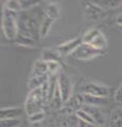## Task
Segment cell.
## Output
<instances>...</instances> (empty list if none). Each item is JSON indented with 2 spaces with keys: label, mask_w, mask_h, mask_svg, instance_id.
<instances>
[{
  "label": "cell",
  "mask_w": 122,
  "mask_h": 127,
  "mask_svg": "<svg viewBox=\"0 0 122 127\" xmlns=\"http://www.w3.org/2000/svg\"><path fill=\"white\" fill-rule=\"evenodd\" d=\"M35 12L32 10L29 11H21L18 14V29L19 34L25 35L35 39L39 38V26L45 16V12L41 16L34 14Z\"/></svg>",
  "instance_id": "obj_1"
},
{
  "label": "cell",
  "mask_w": 122,
  "mask_h": 127,
  "mask_svg": "<svg viewBox=\"0 0 122 127\" xmlns=\"http://www.w3.org/2000/svg\"><path fill=\"white\" fill-rule=\"evenodd\" d=\"M46 104L48 105V82L41 88L31 90L29 92L25 102V111L28 116L44 111Z\"/></svg>",
  "instance_id": "obj_2"
},
{
  "label": "cell",
  "mask_w": 122,
  "mask_h": 127,
  "mask_svg": "<svg viewBox=\"0 0 122 127\" xmlns=\"http://www.w3.org/2000/svg\"><path fill=\"white\" fill-rule=\"evenodd\" d=\"M18 14L15 12L9 11L3 7L2 13V32L9 40H15L19 34L18 29Z\"/></svg>",
  "instance_id": "obj_3"
},
{
  "label": "cell",
  "mask_w": 122,
  "mask_h": 127,
  "mask_svg": "<svg viewBox=\"0 0 122 127\" xmlns=\"http://www.w3.org/2000/svg\"><path fill=\"white\" fill-rule=\"evenodd\" d=\"M84 43H87L102 51H105L108 47V41L102 31L98 28H90L82 36Z\"/></svg>",
  "instance_id": "obj_4"
},
{
  "label": "cell",
  "mask_w": 122,
  "mask_h": 127,
  "mask_svg": "<svg viewBox=\"0 0 122 127\" xmlns=\"http://www.w3.org/2000/svg\"><path fill=\"white\" fill-rule=\"evenodd\" d=\"M105 53V51L99 50L97 48H94L90 45H87V43H81L76 50L73 51V53L71 54V57H73L77 61H90L94 57L101 56Z\"/></svg>",
  "instance_id": "obj_5"
},
{
  "label": "cell",
  "mask_w": 122,
  "mask_h": 127,
  "mask_svg": "<svg viewBox=\"0 0 122 127\" xmlns=\"http://www.w3.org/2000/svg\"><path fill=\"white\" fill-rule=\"evenodd\" d=\"M106 10L96 4L93 1L85 2L84 5V17L85 20L90 22H99L106 17Z\"/></svg>",
  "instance_id": "obj_6"
},
{
  "label": "cell",
  "mask_w": 122,
  "mask_h": 127,
  "mask_svg": "<svg viewBox=\"0 0 122 127\" xmlns=\"http://www.w3.org/2000/svg\"><path fill=\"white\" fill-rule=\"evenodd\" d=\"M83 93L93 95V96H98V97L107 98L109 93H111V89L106 85L100 84V83L88 82L83 87Z\"/></svg>",
  "instance_id": "obj_7"
},
{
  "label": "cell",
  "mask_w": 122,
  "mask_h": 127,
  "mask_svg": "<svg viewBox=\"0 0 122 127\" xmlns=\"http://www.w3.org/2000/svg\"><path fill=\"white\" fill-rule=\"evenodd\" d=\"M57 86L60 88L64 103H66L73 95L72 94L73 84L70 76H68L65 72H60L57 75Z\"/></svg>",
  "instance_id": "obj_8"
},
{
  "label": "cell",
  "mask_w": 122,
  "mask_h": 127,
  "mask_svg": "<svg viewBox=\"0 0 122 127\" xmlns=\"http://www.w3.org/2000/svg\"><path fill=\"white\" fill-rule=\"evenodd\" d=\"M84 105V100H83V94H73L71 97L67 101L65 104L63 109L65 111H67V114H72L77 113L78 110L82 109V107Z\"/></svg>",
  "instance_id": "obj_9"
},
{
  "label": "cell",
  "mask_w": 122,
  "mask_h": 127,
  "mask_svg": "<svg viewBox=\"0 0 122 127\" xmlns=\"http://www.w3.org/2000/svg\"><path fill=\"white\" fill-rule=\"evenodd\" d=\"M81 43H83L82 36L81 37H76L73 39H70V40L62 42V43H60V45L56 46L55 49L63 55V56H65V55H71L73 53V51L76 50Z\"/></svg>",
  "instance_id": "obj_10"
},
{
  "label": "cell",
  "mask_w": 122,
  "mask_h": 127,
  "mask_svg": "<svg viewBox=\"0 0 122 127\" xmlns=\"http://www.w3.org/2000/svg\"><path fill=\"white\" fill-rule=\"evenodd\" d=\"M42 61L46 63L50 62H55L61 65H64V59H63V55L58 52L56 49H50V48H46L41 52V57Z\"/></svg>",
  "instance_id": "obj_11"
},
{
  "label": "cell",
  "mask_w": 122,
  "mask_h": 127,
  "mask_svg": "<svg viewBox=\"0 0 122 127\" xmlns=\"http://www.w3.org/2000/svg\"><path fill=\"white\" fill-rule=\"evenodd\" d=\"M23 111L25 108H20V107H3L0 109V120L19 119Z\"/></svg>",
  "instance_id": "obj_12"
},
{
  "label": "cell",
  "mask_w": 122,
  "mask_h": 127,
  "mask_svg": "<svg viewBox=\"0 0 122 127\" xmlns=\"http://www.w3.org/2000/svg\"><path fill=\"white\" fill-rule=\"evenodd\" d=\"M82 109L85 110L88 114H90V116L93 118V120L97 122L98 126L104 124V122H105V117H104L103 111L100 109V107L90 106V105H83Z\"/></svg>",
  "instance_id": "obj_13"
},
{
  "label": "cell",
  "mask_w": 122,
  "mask_h": 127,
  "mask_svg": "<svg viewBox=\"0 0 122 127\" xmlns=\"http://www.w3.org/2000/svg\"><path fill=\"white\" fill-rule=\"evenodd\" d=\"M31 75L33 76H45V75H50L48 72V66H47V63L44 62L41 58L35 61L33 68H32V72Z\"/></svg>",
  "instance_id": "obj_14"
},
{
  "label": "cell",
  "mask_w": 122,
  "mask_h": 127,
  "mask_svg": "<svg viewBox=\"0 0 122 127\" xmlns=\"http://www.w3.org/2000/svg\"><path fill=\"white\" fill-rule=\"evenodd\" d=\"M50 77V75H45V76H33V75H30V77L28 79V88L29 90H34L37 88H41L42 87Z\"/></svg>",
  "instance_id": "obj_15"
},
{
  "label": "cell",
  "mask_w": 122,
  "mask_h": 127,
  "mask_svg": "<svg viewBox=\"0 0 122 127\" xmlns=\"http://www.w3.org/2000/svg\"><path fill=\"white\" fill-rule=\"evenodd\" d=\"M109 126L111 127H122V108L116 107L112 109L109 113Z\"/></svg>",
  "instance_id": "obj_16"
},
{
  "label": "cell",
  "mask_w": 122,
  "mask_h": 127,
  "mask_svg": "<svg viewBox=\"0 0 122 127\" xmlns=\"http://www.w3.org/2000/svg\"><path fill=\"white\" fill-rule=\"evenodd\" d=\"M64 100H63L62 97V94H61V91H60V88H58V86L56 87V90L55 92H54L52 98H51V101L49 102V106L51 109L53 110H60V109H63V107H64Z\"/></svg>",
  "instance_id": "obj_17"
},
{
  "label": "cell",
  "mask_w": 122,
  "mask_h": 127,
  "mask_svg": "<svg viewBox=\"0 0 122 127\" xmlns=\"http://www.w3.org/2000/svg\"><path fill=\"white\" fill-rule=\"evenodd\" d=\"M54 20L53 19H51L50 17H48V16H44V18H42V20L41 22V26H39V39H42L45 38L47 35L49 34L50 32V29L51 27H52Z\"/></svg>",
  "instance_id": "obj_18"
},
{
  "label": "cell",
  "mask_w": 122,
  "mask_h": 127,
  "mask_svg": "<svg viewBox=\"0 0 122 127\" xmlns=\"http://www.w3.org/2000/svg\"><path fill=\"white\" fill-rule=\"evenodd\" d=\"M44 12H45L46 16H48V17L53 19V20H57V19H60V17H61V10H60V6L57 5V3H54V2L49 3V4L45 7Z\"/></svg>",
  "instance_id": "obj_19"
},
{
  "label": "cell",
  "mask_w": 122,
  "mask_h": 127,
  "mask_svg": "<svg viewBox=\"0 0 122 127\" xmlns=\"http://www.w3.org/2000/svg\"><path fill=\"white\" fill-rule=\"evenodd\" d=\"M83 94V100H84V105H90V106H97L100 107L102 105H104L106 102V98L103 97H98V96H93V95H89L86 93H82Z\"/></svg>",
  "instance_id": "obj_20"
},
{
  "label": "cell",
  "mask_w": 122,
  "mask_h": 127,
  "mask_svg": "<svg viewBox=\"0 0 122 127\" xmlns=\"http://www.w3.org/2000/svg\"><path fill=\"white\" fill-rule=\"evenodd\" d=\"M14 41L17 46L25 47V48H34L35 46V39L25 36V35H20V34H18V36Z\"/></svg>",
  "instance_id": "obj_21"
},
{
  "label": "cell",
  "mask_w": 122,
  "mask_h": 127,
  "mask_svg": "<svg viewBox=\"0 0 122 127\" xmlns=\"http://www.w3.org/2000/svg\"><path fill=\"white\" fill-rule=\"evenodd\" d=\"M96 4L103 7L104 10L106 9H117L122 5V1L120 0H99V1H93Z\"/></svg>",
  "instance_id": "obj_22"
},
{
  "label": "cell",
  "mask_w": 122,
  "mask_h": 127,
  "mask_svg": "<svg viewBox=\"0 0 122 127\" xmlns=\"http://www.w3.org/2000/svg\"><path fill=\"white\" fill-rule=\"evenodd\" d=\"M3 7L9 11L12 12H15V13H20L22 11V7H21V3H20V0H7V1L4 2V5Z\"/></svg>",
  "instance_id": "obj_23"
},
{
  "label": "cell",
  "mask_w": 122,
  "mask_h": 127,
  "mask_svg": "<svg viewBox=\"0 0 122 127\" xmlns=\"http://www.w3.org/2000/svg\"><path fill=\"white\" fill-rule=\"evenodd\" d=\"M76 117L78 118V120H81V121H84V122H87V123H90V124H94V125H98L97 122L93 120V118L90 116V114H88L87 112H86L85 110L83 109H80L77 111L76 113Z\"/></svg>",
  "instance_id": "obj_24"
},
{
  "label": "cell",
  "mask_w": 122,
  "mask_h": 127,
  "mask_svg": "<svg viewBox=\"0 0 122 127\" xmlns=\"http://www.w3.org/2000/svg\"><path fill=\"white\" fill-rule=\"evenodd\" d=\"M45 120V112L44 111H39V112L33 113L28 116V121L31 123L32 125H36L38 123H41Z\"/></svg>",
  "instance_id": "obj_25"
},
{
  "label": "cell",
  "mask_w": 122,
  "mask_h": 127,
  "mask_svg": "<svg viewBox=\"0 0 122 127\" xmlns=\"http://www.w3.org/2000/svg\"><path fill=\"white\" fill-rule=\"evenodd\" d=\"M20 119H6L0 120V127H18L20 125Z\"/></svg>",
  "instance_id": "obj_26"
},
{
  "label": "cell",
  "mask_w": 122,
  "mask_h": 127,
  "mask_svg": "<svg viewBox=\"0 0 122 127\" xmlns=\"http://www.w3.org/2000/svg\"><path fill=\"white\" fill-rule=\"evenodd\" d=\"M20 3L22 11H29L34 9L38 4V1H35V0H20Z\"/></svg>",
  "instance_id": "obj_27"
},
{
  "label": "cell",
  "mask_w": 122,
  "mask_h": 127,
  "mask_svg": "<svg viewBox=\"0 0 122 127\" xmlns=\"http://www.w3.org/2000/svg\"><path fill=\"white\" fill-rule=\"evenodd\" d=\"M47 66H48V72L50 75H55V73L58 70L61 69V64L55 63V62H50L47 63Z\"/></svg>",
  "instance_id": "obj_28"
},
{
  "label": "cell",
  "mask_w": 122,
  "mask_h": 127,
  "mask_svg": "<svg viewBox=\"0 0 122 127\" xmlns=\"http://www.w3.org/2000/svg\"><path fill=\"white\" fill-rule=\"evenodd\" d=\"M114 101L118 103V104H122V84L116 90L115 95H114Z\"/></svg>",
  "instance_id": "obj_29"
},
{
  "label": "cell",
  "mask_w": 122,
  "mask_h": 127,
  "mask_svg": "<svg viewBox=\"0 0 122 127\" xmlns=\"http://www.w3.org/2000/svg\"><path fill=\"white\" fill-rule=\"evenodd\" d=\"M62 127H78V121L73 122L70 119H67L62 123Z\"/></svg>",
  "instance_id": "obj_30"
},
{
  "label": "cell",
  "mask_w": 122,
  "mask_h": 127,
  "mask_svg": "<svg viewBox=\"0 0 122 127\" xmlns=\"http://www.w3.org/2000/svg\"><path fill=\"white\" fill-rule=\"evenodd\" d=\"M78 127H100V126L94 125V124H90V123L81 121V120H78Z\"/></svg>",
  "instance_id": "obj_31"
},
{
  "label": "cell",
  "mask_w": 122,
  "mask_h": 127,
  "mask_svg": "<svg viewBox=\"0 0 122 127\" xmlns=\"http://www.w3.org/2000/svg\"><path fill=\"white\" fill-rule=\"evenodd\" d=\"M115 22L117 23L118 26H120L122 27V13L119 14V15H117L116 16V18H115Z\"/></svg>",
  "instance_id": "obj_32"
},
{
  "label": "cell",
  "mask_w": 122,
  "mask_h": 127,
  "mask_svg": "<svg viewBox=\"0 0 122 127\" xmlns=\"http://www.w3.org/2000/svg\"><path fill=\"white\" fill-rule=\"evenodd\" d=\"M56 127H62V125H57V126H56Z\"/></svg>",
  "instance_id": "obj_33"
},
{
  "label": "cell",
  "mask_w": 122,
  "mask_h": 127,
  "mask_svg": "<svg viewBox=\"0 0 122 127\" xmlns=\"http://www.w3.org/2000/svg\"><path fill=\"white\" fill-rule=\"evenodd\" d=\"M120 31H121V32H122V27H121V30H120Z\"/></svg>",
  "instance_id": "obj_34"
},
{
  "label": "cell",
  "mask_w": 122,
  "mask_h": 127,
  "mask_svg": "<svg viewBox=\"0 0 122 127\" xmlns=\"http://www.w3.org/2000/svg\"><path fill=\"white\" fill-rule=\"evenodd\" d=\"M100 127H101V126H100Z\"/></svg>",
  "instance_id": "obj_35"
}]
</instances>
